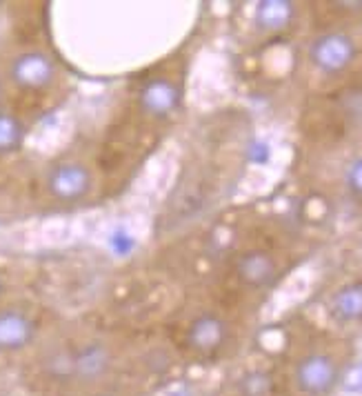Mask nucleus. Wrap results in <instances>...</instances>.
<instances>
[{
	"mask_svg": "<svg viewBox=\"0 0 362 396\" xmlns=\"http://www.w3.org/2000/svg\"><path fill=\"white\" fill-rule=\"evenodd\" d=\"M189 61L174 51L129 80L98 142L107 198L132 183L183 116Z\"/></svg>",
	"mask_w": 362,
	"mask_h": 396,
	"instance_id": "obj_1",
	"label": "nucleus"
},
{
	"mask_svg": "<svg viewBox=\"0 0 362 396\" xmlns=\"http://www.w3.org/2000/svg\"><path fill=\"white\" fill-rule=\"evenodd\" d=\"M16 209L29 216L78 212L107 198L98 142L76 140L36 163H18Z\"/></svg>",
	"mask_w": 362,
	"mask_h": 396,
	"instance_id": "obj_2",
	"label": "nucleus"
},
{
	"mask_svg": "<svg viewBox=\"0 0 362 396\" xmlns=\"http://www.w3.org/2000/svg\"><path fill=\"white\" fill-rule=\"evenodd\" d=\"M71 76L41 33L0 41V107L36 125L69 98Z\"/></svg>",
	"mask_w": 362,
	"mask_h": 396,
	"instance_id": "obj_3",
	"label": "nucleus"
},
{
	"mask_svg": "<svg viewBox=\"0 0 362 396\" xmlns=\"http://www.w3.org/2000/svg\"><path fill=\"white\" fill-rule=\"evenodd\" d=\"M247 305L218 290L215 285H198L176 305L171 316V338L196 361H213L236 343L240 312Z\"/></svg>",
	"mask_w": 362,
	"mask_h": 396,
	"instance_id": "obj_4",
	"label": "nucleus"
},
{
	"mask_svg": "<svg viewBox=\"0 0 362 396\" xmlns=\"http://www.w3.org/2000/svg\"><path fill=\"white\" fill-rule=\"evenodd\" d=\"M360 41L349 23L327 25L307 47V67L318 80H340L342 85L362 76Z\"/></svg>",
	"mask_w": 362,
	"mask_h": 396,
	"instance_id": "obj_5",
	"label": "nucleus"
},
{
	"mask_svg": "<svg viewBox=\"0 0 362 396\" xmlns=\"http://www.w3.org/2000/svg\"><path fill=\"white\" fill-rule=\"evenodd\" d=\"M53 318L45 305L27 294L0 298V356H23L38 345Z\"/></svg>",
	"mask_w": 362,
	"mask_h": 396,
	"instance_id": "obj_6",
	"label": "nucleus"
},
{
	"mask_svg": "<svg viewBox=\"0 0 362 396\" xmlns=\"http://www.w3.org/2000/svg\"><path fill=\"white\" fill-rule=\"evenodd\" d=\"M340 379L336 354L322 340H309L294 363V383L304 396H327Z\"/></svg>",
	"mask_w": 362,
	"mask_h": 396,
	"instance_id": "obj_7",
	"label": "nucleus"
},
{
	"mask_svg": "<svg viewBox=\"0 0 362 396\" xmlns=\"http://www.w3.org/2000/svg\"><path fill=\"white\" fill-rule=\"evenodd\" d=\"M324 310L338 325H358L362 323V276L349 278L329 292Z\"/></svg>",
	"mask_w": 362,
	"mask_h": 396,
	"instance_id": "obj_8",
	"label": "nucleus"
},
{
	"mask_svg": "<svg viewBox=\"0 0 362 396\" xmlns=\"http://www.w3.org/2000/svg\"><path fill=\"white\" fill-rule=\"evenodd\" d=\"M33 125L0 107V165L21 154Z\"/></svg>",
	"mask_w": 362,
	"mask_h": 396,
	"instance_id": "obj_9",
	"label": "nucleus"
},
{
	"mask_svg": "<svg viewBox=\"0 0 362 396\" xmlns=\"http://www.w3.org/2000/svg\"><path fill=\"white\" fill-rule=\"evenodd\" d=\"M271 390H274V381L262 370L245 372L236 383L238 396H271Z\"/></svg>",
	"mask_w": 362,
	"mask_h": 396,
	"instance_id": "obj_10",
	"label": "nucleus"
},
{
	"mask_svg": "<svg viewBox=\"0 0 362 396\" xmlns=\"http://www.w3.org/2000/svg\"><path fill=\"white\" fill-rule=\"evenodd\" d=\"M345 187L356 201H362V150H358L349 158L345 170Z\"/></svg>",
	"mask_w": 362,
	"mask_h": 396,
	"instance_id": "obj_11",
	"label": "nucleus"
},
{
	"mask_svg": "<svg viewBox=\"0 0 362 396\" xmlns=\"http://www.w3.org/2000/svg\"><path fill=\"white\" fill-rule=\"evenodd\" d=\"M82 396H122V394H118V392H114L110 387H100V390H94V392H87Z\"/></svg>",
	"mask_w": 362,
	"mask_h": 396,
	"instance_id": "obj_12",
	"label": "nucleus"
},
{
	"mask_svg": "<svg viewBox=\"0 0 362 396\" xmlns=\"http://www.w3.org/2000/svg\"><path fill=\"white\" fill-rule=\"evenodd\" d=\"M9 292H5V285H3V281H0V298H3V296H7Z\"/></svg>",
	"mask_w": 362,
	"mask_h": 396,
	"instance_id": "obj_13",
	"label": "nucleus"
}]
</instances>
